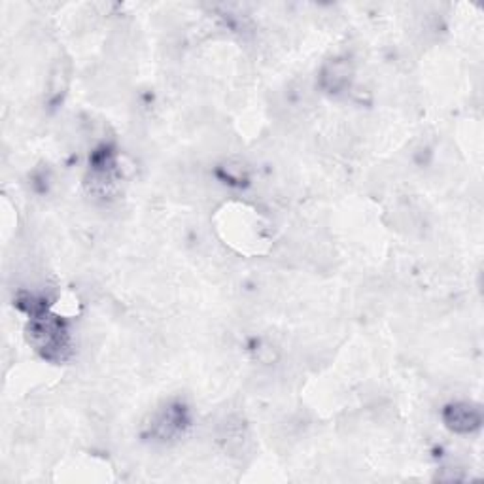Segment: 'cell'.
Returning <instances> with one entry per match:
<instances>
[{"label": "cell", "mask_w": 484, "mask_h": 484, "mask_svg": "<svg viewBox=\"0 0 484 484\" xmlns=\"http://www.w3.org/2000/svg\"><path fill=\"white\" fill-rule=\"evenodd\" d=\"M68 74H70V67H68L67 60H57L52 70V76H50V91L63 93L68 83Z\"/></svg>", "instance_id": "obj_2"}, {"label": "cell", "mask_w": 484, "mask_h": 484, "mask_svg": "<svg viewBox=\"0 0 484 484\" xmlns=\"http://www.w3.org/2000/svg\"><path fill=\"white\" fill-rule=\"evenodd\" d=\"M448 422L452 426L454 430L458 431H471L475 430L476 426L481 424V415L478 410L468 405H456L450 408V418Z\"/></svg>", "instance_id": "obj_1"}]
</instances>
